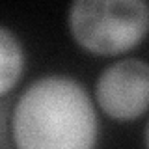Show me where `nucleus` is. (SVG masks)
<instances>
[{
    "instance_id": "f257e3e1",
    "label": "nucleus",
    "mask_w": 149,
    "mask_h": 149,
    "mask_svg": "<svg viewBox=\"0 0 149 149\" xmlns=\"http://www.w3.org/2000/svg\"><path fill=\"white\" fill-rule=\"evenodd\" d=\"M11 130L17 149H93L99 125L80 82L47 74L21 93Z\"/></svg>"
},
{
    "instance_id": "f03ea898",
    "label": "nucleus",
    "mask_w": 149,
    "mask_h": 149,
    "mask_svg": "<svg viewBox=\"0 0 149 149\" xmlns=\"http://www.w3.org/2000/svg\"><path fill=\"white\" fill-rule=\"evenodd\" d=\"M69 28L86 50L119 54L149 30V6L142 0H77L69 8Z\"/></svg>"
},
{
    "instance_id": "7ed1b4c3",
    "label": "nucleus",
    "mask_w": 149,
    "mask_h": 149,
    "mask_svg": "<svg viewBox=\"0 0 149 149\" xmlns=\"http://www.w3.org/2000/svg\"><path fill=\"white\" fill-rule=\"evenodd\" d=\"M95 95L101 108L116 119H132L149 108V63L123 58L104 67L97 78Z\"/></svg>"
},
{
    "instance_id": "20e7f679",
    "label": "nucleus",
    "mask_w": 149,
    "mask_h": 149,
    "mask_svg": "<svg viewBox=\"0 0 149 149\" xmlns=\"http://www.w3.org/2000/svg\"><path fill=\"white\" fill-rule=\"evenodd\" d=\"M24 69V52L15 34L0 26V95L8 93Z\"/></svg>"
},
{
    "instance_id": "39448f33",
    "label": "nucleus",
    "mask_w": 149,
    "mask_h": 149,
    "mask_svg": "<svg viewBox=\"0 0 149 149\" xmlns=\"http://www.w3.org/2000/svg\"><path fill=\"white\" fill-rule=\"evenodd\" d=\"M146 146L149 149V123H147V127H146Z\"/></svg>"
}]
</instances>
